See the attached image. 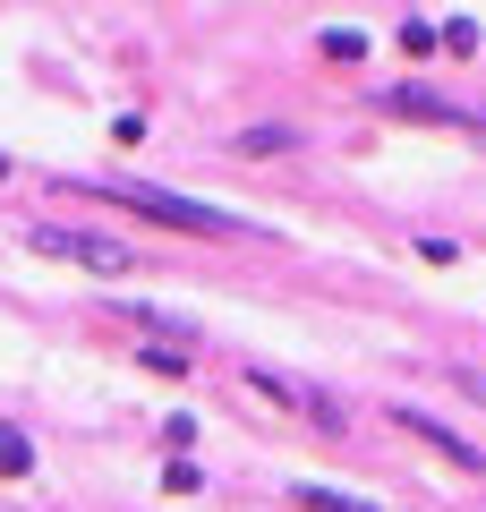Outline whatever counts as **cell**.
I'll return each mask as SVG.
<instances>
[{
    "mask_svg": "<svg viewBox=\"0 0 486 512\" xmlns=\"http://www.w3.org/2000/svg\"><path fill=\"white\" fill-rule=\"evenodd\" d=\"M86 197L128 205V214H154V222H171V231H188V239H231V231H248L231 205H197V197H180V188H145V180H86Z\"/></svg>",
    "mask_w": 486,
    "mask_h": 512,
    "instance_id": "1",
    "label": "cell"
},
{
    "mask_svg": "<svg viewBox=\"0 0 486 512\" xmlns=\"http://www.w3.org/2000/svg\"><path fill=\"white\" fill-rule=\"evenodd\" d=\"M35 248H43V256H69V265H86V274H128V265H137L120 239H103V231H60V222H43Z\"/></svg>",
    "mask_w": 486,
    "mask_h": 512,
    "instance_id": "2",
    "label": "cell"
},
{
    "mask_svg": "<svg viewBox=\"0 0 486 512\" xmlns=\"http://www.w3.org/2000/svg\"><path fill=\"white\" fill-rule=\"evenodd\" d=\"M393 427H410L418 444H435V453H444L452 470H486V453H478V444H469V436H452V427H444V419H427V410H393Z\"/></svg>",
    "mask_w": 486,
    "mask_h": 512,
    "instance_id": "3",
    "label": "cell"
},
{
    "mask_svg": "<svg viewBox=\"0 0 486 512\" xmlns=\"http://www.w3.org/2000/svg\"><path fill=\"white\" fill-rule=\"evenodd\" d=\"M290 146H299V128H282V120L239 128V137H231V154H248V163H265V154H290Z\"/></svg>",
    "mask_w": 486,
    "mask_h": 512,
    "instance_id": "4",
    "label": "cell"
},
{
    "mask_svg": "<svg viewBox=\"0 0 486 512\" xmlns=\"http://www.w3.org/2000/svg\"><path fill=\"white\" fill-rule=\"evenodd\" d=\"M290 504H307V512H376L367 495H342V487H290Z\"/></svg>",
    "mask_w": 486,
    "mask_h": 512,
    "instance_id": "5",
    "label": "cell"
},
{
    "mask_svg": "<svg viewBox=\"0 0 486 512\" xmlns=\"http://www.w3.org/2000/svg\"><path fill=\"white\" fill-rule=\"evenodd\" d=\"M316 52H324V60H350V69H359V60H367V35H359V26H324Z\"/></svg>",
    "mask_w": 486,
    "mask_h": 512,
    "instance_id": "6",
    "label": "cell"
},
{
    "mask_svg": "<svg viewBox=\"0 0 486 512\" xmlns=\"http://www.w3.org/2000/svg\"><path fill=\"white\" fill-rule=\"evenodd\" d=\"M0 470H9V478L35 470V444H26V427H9V436H0Z\"/></svg>",
    "mask_w": 486,
    "mask_h": 512,
    "instance_id": "7",
    "label": "cell"
},
{
    "mask_svg": "<svg viewBox=\"0 0 486 512\" xmlns=\"http://www.w3.org/2000/svg\"><path fill=\"white\" fill-rule=\"evenodd\" d=\"M435 43H444V26H427V18H401V52H410V60H427Z\"/></svg>",
    "mask_w": 486,
    "mask_h": 512,
    "instance_id": "8",
    "label": "cell"
},
{
    "mask_svg": "<svg viewBox=\"0 0 486 512\" xmlns=\"http://www.w3.org/2000/svg\"><path fill=\"white\" fill-rule=\"evenodd\" d=\"M393 111H418V120H452V103H435V94H418V86H401V94H384Z\"/></svg>",
    "mask_w": 486,
    "mask_h": 512,
    "instance_id": "9",
    "label": "cell"
},
{
    "mask_svg": "<svg viewBox=\"0 0 486 512\" xmlns=\"http://www.w3.org/2000/svg\"><path fill=\"white\" fill-rule=\"evenodd\" d=\"M145 367H154V376H188V350L180 342H145Z\"/></svg>",
    "mask_w": 486,
    "mask_h": 512,
    "instance_id": "10",
    "label": "cell"
},
{
    "mask_svg": "<svg viewBox=\"0 0 486 512\" xmlns=\"http://www.w3.org/2000/svg\"><path fill=\"white\" fill-rule=\"evenodd\" d=\"M162 444H171V461H188V444H197V419H188V410H171V419H162Z\"/></svg>",
    "mask_w": 486,
    "mask_h": 512,
    "instance_id": "11",
    "label": "cell"
},
{
    "mask_svg": "<svg viewBox=\"0 0 486 512\" xmlns=\"http://www.w3.org/2000/svg\"><path fill=\"white\" fill-rule=\"evenodd\" d=\"M162 495H197V461H162Z\"/></svg>",
    "mask_w": 486,
    "mask_h": 512,
    "instance_id": "12",
    "label": "cell"
},
{
    "mask_svg": "<svg viewBox=\"0 0 486 512\" xmlns=\"http://www.w3.org/2000/svg\"><path fill=\"white\" fill-rule=\"evenodd\" d=\"M452 384H461L469 402H486V376H478V367H452Z\"/></svg>",
    "mask_w": 486,
    "mask_h": 512,
    "instance_id": "13",
    "label": "cell"
}]
</instances>
